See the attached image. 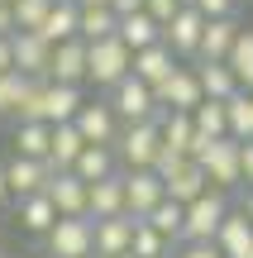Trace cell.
<instances>
[{
    "label": "cell",
    "instance_id": "obj_30",
    "mask_svg": "<svg viewBox=\"0 0 253 258\" xmlns=\"http://www.w3.org/2000/svg\"><path fill=\"white\" fill-rule=\"evenodd\" d=\"M53 220H57V211H53V201H48L43 191L19 196V230H29V234H48V230H53Z\"/></svg>",
    "mask_w": 253,
    "mask_h": 258
},
{
    "label": "cell",
    "instance_id": "obj_13",
    "mask_svg": "<svg viewBox=\"0 0 253 258\" xmlns=\"http://www.w3.org/2000/svg\"><path fill=\"white\" fill-rule=\"evenodd\" d=\"M10 53H15V72H24V77H48L53 43L38 38L34 29H15V34H10Z\"/></svg>",
    "mask_w": 253,
    "mask_h": 258
},
{
    "label": "cell",
    "instance_id": "obj_21",
    "mask_svg": "<svg viewBox=\"0 0 253 258\" xmlns=\"http://www.w3.org/2000/svg\"><path fill=\"white\" fill-rule=\"evenodd\" d=\"M206 186H210V182H206V172H201V163H196V158H182V163L172 167L167 177H162V191H167L172 201H182V206H187V201H196Z\"/></svg>",
    "mask_w": 253,
    "mask_h": 258
},
{
    "label": "cell",
    "instance_id": "obj_28",
    "mask_svg": "<svg viewBox=\"0 0 253 258\" xmlns=\"http://www.w3.org/2000/svg\"><path fill=\"white\" fill-rule=\"evenodd\" d=\"M225 129H229V139H253V91L248 86H239L234 96L225 101Z\"/></svg>",
    "mask_w": 253,
    "mask_h": 258
},
{
    "label": "cell",
    "instance_id": "obj_39",
    "mask_svg": "<svg viewBox=\"0 0 253 258\" xmlns=\"http://www.w3.org/2000/svg\"><path fill=\"white\" fill-rule=\"evenodd\" d=\"M206 19H225V15H239V0H191Z\"/></svg>",
    "mask_w": 253,
    "mask_h": 258
},
{
    "label": "cell",
    "instance_id": "obj_40",
    "mask_svg": "<svg viewBox=\"0 0 253 258\" xmlns=\"http://www.w3.org/2000/svg\"><path fill=\"white\" fill-rule=\"evenodd\" d=\"M239 186H253V139L239 144Z\"/></svg>",
    "mask_w": 253,
    "mask_h": 258
},
{
    "label": "cell",
    "instance_id": "obj_22",
    "mask_svg": "<svg viewBox=\"0 0 253 258\" xmlns=\"http://www.w3.org/2000/svg\"><path fill=\"white\" fill-rule=\"evenodd\" d=\"M210 244H215V249L225 253V258L244 253L248 244H253V220H248L244 211H234V206H229V211H225V220H220V230H215V239H210Z\"/></svg>",
    "mask_w": 253,
    "mask_h": 258
},
{
    "label": "cell",
    "instance_id": "obj_16",
    "mask_svg": "<svg viewBox=\"0 0 253 258\" xmlns=\"http://www.w3.org/2000/svg\"><path fill=\"white\" fill-rule=\"evenodd\" d=\"M48 177H53V167L43 163V158H10L5 163V186H10V196H34V191H43L48 186Z\"/></svg>",
    "mask_w": 253,
    "mask_h": 258
},
{
    "label": "cell",
    "instance_id": "obj_35",
    "mask_svg": "<svg viewBox=\"0 0 253 258\" xmlns=\"http://www.w3.org/2000/svg\"><path fill=\"white\" fill-rule=\"evenodd\" d=\"M191 124H196V134H206V139L229 134L225 129V101H201L196 110H191Z\"/></svg>",
    "mask_w": 253,
    "mask_h": 258
},
{
    "label": "cell",
    "instance_id": "obj_9",
    "mask_svg": "<svg viewBox=\"0 0 253 258\" xmlns=\"http://www.w3.org/2000/svg\"><path fill=\"white\" fill-rule=\"evenodd\" d=\"M201 29H206V15H201L196 5H182L177 15L162 24V43H167L182 62H191V57H196V43H201Z\"/></svg>",
    "mask_w": 253,
    "mask_h": 258
},
{
    "label": "cell",
    "instance_id": "obj_27",
    "mask_svg": "<svg viewBox=\"0 0 253 258\" xmlns=\"http://www.w3.org/2000/svg\"><path fill=\"white\" fill-rule=\"evenodd\" d=\"M48 43H62V38H76V0H53V10L43 15V24L34 29Z\"/></svg>",
    "mask_w": 253,
    "mask_h": 258
},
{
    "label": "cell",
    "instance_id": "obj_37",
    "mask_svg": "<svg viewBox=\"0 0 253 258\" xmlns=\"http://www.w3.org/2000/svg\"><path fill=\"white\" fill-rule=\"evenodd\" d=\"M10 10H15V29H38L53 0H10Z\"/></svg>",
    "mask_w": 253,
    "mask_h": 258
},
{
    "label": "cell",
    "instance_id": "obj_34",
    "mask_svg": "<svg viewBox=\"0 0 253 258\" xmlns=\"http://www.w3.org/2000/svg\"><path fill=\"white\" fill-rule=\"evenodd\" d=\"M225 62L234 67L239 86H253V29H239V38H234V48H229Z\"/></svg>",
    "mask_w": 253,
    "mask_h": 258
},
{
    "label": "cell",
    "instance_id": "obj_24",
    "mask_svg": "<svg viewBox=\"0 0 253 258\" xmlns=\"http://www.w3.org/2000/svg\"><path fill=\"white\" fill-rule=\"evenodd\" d=\"M115 34H120V43H129V48H148V43L162 38V24L148 15V10H129V15H120Z\"/></svg>",
    "mask_w": 253,
    "mask_h": 258
},
{
    "label": "cell",
    "instance_id": "obj_26",
    "mask_svg": "<svg viewBox=\"0 0 253 258\" xmlns=\"http://www.w3.org/2000/svg\"><path fill=\"white\" fill-rule=\"evenodd\" d=\"M115 24H120V15H115L110 5H76V38H86V43L110 38Z\"/></svg>",
    "mask_w": 253,
    "mask_h": 258
},
{
    "label": "cell",
    "instance_id": "obj_10",
    "mask_svg": "<svg viewBox=\"0 0 253 258\" xmlns=\"http://www.w3.org/2000/svg\"><path fill=\"white\" fill-rule=\"evenodd\" d=\"M72 124L86 144H115V134H120V115L110 110V101H81Z\"/></svg>",
    "mask_w": 253,
    "mask_h": 258
},
{
    "label": "cell",
    "instance_id": "obj_43",
    "mask_svg": "<svg viewBox=\"0 0 253 258\" xmlns=\"http://www.w3.org/2000/svg\"><path fill=\"white\" fill-rule=\"evenodd\" d=\"M15 67V53H10V34H0V72Z\"/></svg>",
    "mask_w": 253,
    "mask_h": 258
},
{
    "label": "cell",
    "instance_id": "obj_52",
    "mask_svg": "<svg viewBox=\"0 0 253 258\" xmlns=\"http://www.w3.org/2000/svg\"><path fill=\"white\" fill-rule=\"evenodd\" d=\"M239 5H244V0H239Z\"/></svg>",
    "mask_w": 253,
    "mask_h": 258
},
{
    "label": "cell",
    "instance_id": "obj_50",
    "mask_svg": "<svg viewBox=\"0 0 253 258\" xmlns=\"http://www.w3.org/2000/svg\"><path fill=\"white\" fill-rule=\"evenodd\" d=\"M182 5H191V0H182Z\"/></svg>",
    "mask_w": 253,
    "mask_h": 258
},
{
    "label": "cell",
    "instance_id": "obj_38",
    "mask_svg": "<svg viewBox=\"0 0 253 258\" xmlns=\"http://www.w3.org/2000/svg\"><path fill=\"white\" fill-rule=\"evenodd\" d=\"M172 258H225V253H220L210 239H182L177 249H172Z\"/></svg>",
    "mask_w": 253,
    "mask_h": 258
},
{
    "label": "cell",
    "instance_id": "obj_42",
    "mask_svg": "<svg viewBox=\"0 0 253 258\" xmlns=\"http://www.w3.org/2000/svg\"><path fill=\"white\" fill-rule=\"evenodd\" d=\"M0 34H15V10H10V0H0Z\"/></svg>",
    "mask_w": 253,
    "mask_h": 258
},
{
    "label": "cell",
    "instance_id": "obj_31",
    "mask_svg": "<svg viewBox=\"0 0 253 258\" xmlns=\"http://www.w3.org/2000/svg\"><path fill=\"white\" fill-rule=\"evenodd\" d=\"M48 134H53V124H43V120H15V153L48 158Z\"/></svg>",
    "mask_w": 253,
    "mask_h": 258
},
{
    "label": "cell",
    "instance_id": "obj_18",
    "mask_svg": "<svg viewBox=\"0 0 253 258\" xmlns=\"http://www.w3.org/2000/svg\"><path fill=\"white\" fill-rule=\"evenodd\" d=\"M120 211H124V172L86 182V215L91 220H105V215H120Z\"/></svg>",
    "mask_w": 253,
    "mask_h": 258
},
{
    "label": "cell",
    "instance_id": "obj_41",
    "mask_svg": "<svg viewBox=\"0 0 253 258\" xmlns=\"http://www.w3.org/2000/svg\"><path fill=\"white\" fill-rule=\"evenodd\" d=\"M143 10H148V15L158 19V24H167V19L182 10V0H143Z\"/></svg>",
    "mask_w": 253,
    "mask_h": 258
},
{
    "label": "cell",
    "instance_id": "obj_14",
    "mask_svg": "<svg viewBox=\"0 0 253 258\" xmlns=\"http://www.w3.org/2000/svg\"><path fill=\"white\" fill-rule=\"evenodd\" d=\"M48 82L86 86V38H62V43H53V57H48Z\"/></svg>",
    "mask_w": 253,
    "mask_h": 258
},
{
    "label": "cell",
    "instance_id": "obj_32",
    "mask_svg": "<svg viewBox=\"0 0 253 258\" xmlns=\"http://www.w3.org/2000/svg\"><path fill=\"white\" fill-rule=\"evenodd\" d=\"M182 215H187V206H182V201H172V196H162V201L153 206L143 220H148L158 234H167L172 244H182Z\"/></svg>",
    "mask_w": 253,
    "mask_h": 258
},
{
    "label": "cell",
    "instance_id": "obj_55",
    "mask_svg": "<svg viewBox=\"0 0 253 258\" xmlns=\"http://www.w3.org/2000/svg\"><path fill=\"white\" fill-rule=\"evenodd\" d=\"M43 258H48V253H43Z\"/></svg>",
    "mask_w": 253,
    "mask_h": 258
},
{
    "label": "cell",
    "instance_id": "obj_3",
    "mask_svg": "<svg viewBox=\"0 0 253 258\" xmlns=\"http://www.w3.org/2000/svg\"><path fill=\"white\" fill-rule=\"evenodd\" d=\"M105 101H110V110L120 115V124H139V120H158V101H153V86L148 82H139V77H120V82L110 86V96H105Z\"/></svg>",
    "mask_w": 253,
    "mask_h": 258
},
{
    "label": "cell",
    "instance_id": "obj_36",
    "mask_svg": "<svg viewBox=\"0 0 253 258\" xmlns=\"http://www.w3.org/2000/svg\"><path fill=\"white\" fill-rule=\"evenodd\" d=\"M34 82V77H24V72H0V115H15V105H19V96H24V86Z\"/></svg>",
    "mask_w": 253,
    "mask_h": 258
},
{
    "label": "cell",
    "instance_id": "obj_51",
    "mask_svg": "<svg viewBox=\"0 0 253 258\" xmlns=\"http://www.w3.org/2000/svg\"><path fill=\"white\" fill-rule=\"evenodd\" d=\"M86 258H96V253H86Z\"/></svg>",
    "mask_w": 253,
    "mask_h": 258
},
{
    "label": "cell",
    "instance_id": "obj_7",
    "mask_svg": "<svg viewBox=\"0 0 253 258\" xmlns=\"http://www.w3.org/2000/svg\"><path fill=\"white\" fill-rule=\"evenodd\" d=\"M153 101H158V110H196V105L206 101V96H201L196 67H191V62H177L167 82L153 86Z\"/></svg>",
    "mask_w": 253,
    "mask_h": 258
},
{
    "label": "cell",
    "instance_id": "obj_47",
    "mask_svg": "<svg viewBox=\"0 0 253 258\" xmlns=\"http://www.w3.org/2000/svg\"><path fill=\"white\" fill-rule=\"evenodd\" d=\"M234 258H253V244H248V249H244V253H234Z\"/></svg>",
    "mask_w": 253,
    "mask_h": 258
},
{
    "label": "cell",
    "instance_id": "obj_53",
    "mask_svg": "<svg viewBox=\"0 0 253 258\" xmlns=\"http://www.w3.org/2000/svg\"><path fill=\"white\" fill-rule=\"evenodd\" d=\"M248 91H253V86H248Z\"/></svg>",
    "mask_w": 253,
    "mask_h": 258
},
{
    "label": "cell",
    "instance_id": "obj_5",
    "mask_svg": "<svg viewBox=\"0 0 253 258\" xmlns=\"http://www.w3.org/2000/svg\"><path fill=\"white\" fill-rule=\"evenodd\" d=\"M225 211H229V191L206 186L196 201H187V215H182V239H215Z\"/></svg>",
    "mask_w": 253,
    "mask_h": 258
},
{
    "label": "cell",
    "instance_id": "obj_19",
    "mask_svg": "<svg viewBox=\"0 0 253 258\" xmlns=\"http://www.w3.org/2000/svg\"><path fill=\"white\" fill-rule=\"evenodd\" d=\"M43 196L53 201L57 215H86V182L76 172H53L43 186Z\"/></svg>",
    "mask_w": 253,
    "mask_h": 258
},
{
    "label": "cell",
    "instance_id": "obj_11",
    "mask_svg": "<svg viewBox=\"0 0 253 258\" xmlns=\"http://www.w3.org/2000/svg\"><path fill=\"white\" fill-rule=\"evenodd\" d=\"M120 172H124V167H120ZM162 196H167V191H162V182H158L153 167H134V172H124V211H129V215L143 220Z\"/></svg>",
    "mask_w": 253,
    "mask_h": 258
},
{
    "label": "cell",
    "instance_id": "obj_46",
    "mask_svg": "<svg viewBox=\"0 0 253 258\" xmlns=\"http://www.w3.org/2000/svg\"><path fill=\"white\" fill-rule=\"evenodd\" d=\"M76 5H110V0H76Z\"/></svg>",
    "mask_w": 253,
    "mask_h": 258
},
{
    "label": "cell",
    "instance_id": "obj_2",
    "mask_svg": "<svg viewBox=\"0 0 253 258\" xmlns=\"http://www.w3.org/2000/svg\"><path fill=\"white\" fill-rule=\"evenodd\" d=\"M158 148H162L158 120L120 124V134H115V158H120V167H124V172H134V167H153V158H158Z\"/></svg>",
    "mask_w": 253,
    "mask_h": 258
},
{
    "label": "cell",
    "instance_id": "obj_44",
    "mask_svg": "<svg viewBox=\"0 0 253 258\" xmlns=\"http://www.w3.org/2000/svg\"><path fill=\"white\" fill-rule=\"evenodd\" d=\"M239 211H244L248 220H253V186H244V201H239Z\"/></svg>",
    "mask_w": 253,
    "mask_h": 258
},
{
    "label": "cell",
    "instance_id": "obj_12",
    "mask_svg": "<svg viewBox=\"0 0 253 258\" xmlns=\"http://www.w3.org/2000/svg\"><path fill=\"white\" fill-rule=\"evenodd\" d=\"M239 15H225V19H206V29H201V43H196V57L191 62H225L229 48H234L239 38Z\"/></svg>",
    "mask_w": 253,
    "mask_h": 258
},
{
    "label": "cell",
    "instance_id": "obj_23",
    "mask_svg": "<svg viewBox=\"0 0 253 258\" xmlns=\"http://www.w3.org/2000/svg\"><path fill=\"white\" fill-rule=\"evenodd\" d=\"M81 144H86V139L76 134V124H72V120L53 124V134H48V158H43V163L53 167V172H67V167H72V158L81 153Z\"/></svg>",
    "mask_w": 253,
    "mask_h": 258
},
{
    "label": "cell",
    "instance_id": "obj_8",
    "mask_svg": "<svg viewBox=\"0 0 253 258\" xmlns=\"http://www.w3.org/2000/svg\"><path fill=\"white\" fill-rule=\"evenodd\" d=\"M134 225H139V215H129V211H120V215H105V220H91V253H96V258L129 253Z\"/></svg>",
    "mask_w": 253,
    "mask_h": 258
},
{
    "label": "cell",
    "instance_id": "obj_45",
    "mask_svg": "<svg viewBox=\"0 0 253 258\" xmlns=\"http://www.w3.org/2000/svg\"><path fill=\"white\" fill-rule=\"evenodd\" d=\"M0 201H10V186H5V163H0Z\"/></svg>",
    "mask_w": 253,
    "mask_h": 258
},
{
    "label": "cell",
    "instance_id": "obj_48",
    "mask_svg": "<svg viewBox=\"0 0 253 258\" xmlns=\"http://www.w3.org/2000/svg\"><path fill=\"white\" fill-rule=\"evenodd\" d=\"M115 258H134V253H115Z\"/></svg>",
    "mask_w": 253,
    "mask_h": 258
},
{
    "label": "cell",
    "instance_id": "obj_17",
    "mask_svg": "<svg viewBox=\"0 0 253 258\" xmlns=\"http://www.w3.org/2000/svg\"><path fill=\"white\" fill-rule=\"evenodd\" d=\"M177 62H182V57H177V53H172V48L158 38V43H148V48H134V62H129V72L139 77V82L158 86V82H167V77H172V67H177Z\"/></svg>",
    "mask_w": 253,
    "mask_h": 258
},
{
    "label": "cell",
    "instance_id": "obj_33",
    "mask_svg": "<svg viewBox=\"0 0 253 258\" xmlns=\"http://www.w3.org/2000/svg\"><path fill=\"white\" fill-rule=\"evenodd\" d=\"M172 249H177V244H172L167 234H158L148 220L134 225V239H129V253H134V258H167Z\"/></svg>",
    "mask_w": 253,
    "mask_h": 258
},
{
    "label": "cell",
    "instance_id": "obj_4",
    "mask_svg": "<svg viewBox=\"0 0 253 258\" xmlns=\"http://www.w3.org/2000/svg\"><path fill=\"white\" fill-rule=\"evenodd\" d=\"M196 163H201V172H206V182L215 191H234L239 186V139H229V134L210 139L196 153Z\"/></svg>",
    "mask_w": 253,
    "mask_h": 258
},
{
    "label": "cell",
    "instance_id": "obj_25",
    "mask_svg": "<svg viewBox=\"0 0 253 258\" xmlns=\"http://www.w3.org/2000/svg\"><path fill=\"white\" fill-rule=\"evenodd\" d=\"M191 67H196V77H201V96H206V101H229V96L239 91V77H234L229 62H191Z\"/></svg>",
    "mask_w": 253,
    "mask_h": 258
},
{
    "label": "cell",
    "instance_id": "obj_20",
    "mask_svg": "<svg viewBox=\"0 0 253 258\" xmlns=\"http://www.w3.org/2000/svg\"><path fill=\"white\" fill-rule=\"evenodd\" d=\"M67 172H76L81 182H101V177L120 172V158H115V144H81V153L72 158V167Z\"/></svg>",
    "mask_w": 253,
    "mask_h": 258
},
{
    "label": "cell",
    "instance_id": "obj_49",
    "mask_svg": "<svg viewBox=\"0 0 253 258\" xmlns=\"http://www.w3.org/2000/svg\"><path fill=\"white\" fill-rule=\"evenodd\" d=\"M0 258H10V253H5V249H0Z\"/></svg>",
    "mask_w": 253,
    "mask_h": 258
},
{
    "label": "cell",
    "instance_id": "obj_15",
    "mask_svg": "<svg viewBox=\"0 0 253 258\" xmlns=\"http://www.w3.org/2000/svg\"><path fill=\"white\" fill-rule=\"evenodd\" d=\"M81 86H67V82H48L43 77V91H38V120L43 124H62L76 115V105H81Z\"/></svg>",
    "mask_w": 253,
    "mask_h": 258
},
{
    "label": "cell",
    "instance_id": "obj_6",
    "mask_svg": "<svg viewBox=\"0 0 253 258\" xmlns=\"http://www.w3.org/2000/svg\"><path fill=\"white\" fill-rule=\"evenodd\" d=\"M48 258H86L91 253V215H57L53 230L43 234Z\"/></svg>",
    "mask_w": 253,
    "mask_h": 258
},
{
    "label": "cell",
    "instance_id": "obj_1",
    "mask_svg": "<svg viewBox=\"0 0 253 258\" xmlns=\"http://www.w3.org/2000/svg\"><path fill=\"white\" fill-rule=\"evenodd\" d=\"M129 62H134V48L120 43V34L86 43V86H96V91H110L120 77H129Z\"/></svg>",
    "mask_w": 253,
    "mask_h": 258
},
{
    "label": "cell",
    "instance_id": "obj_29",
    "mask_svg": "<svg viewBox=\"0 0 253 258\" xmlns=\"http://www.w3.org/2000/svg\"><path fill=\"white\" fill-rule=\"evenodd\" d=\"M158 134L167 148H177V153L191 158V134H196V124H191V110H162L158 115Z\"/></svg>",
    "mask_w": 253,
    "mask_h": 258
},
{
    "label": "cell",
    "instance_id": "obj_54",
    "mask_svg": "<svg viewBox=\"0 0 253 258\" xmlns=\"http://www.w3.org/2000/svg\"><path fill=\"white\" fill-rule=\"evenodd\" d=\"M167 258H172V253H167Z\"/></svg>",
    "mask_w": 253,
    "mask_h": 258
}]
</instances>
